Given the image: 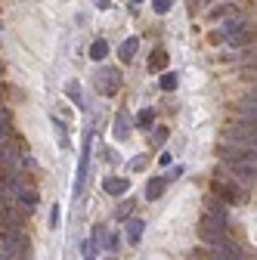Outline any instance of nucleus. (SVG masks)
<instances>
[{
	"mask_svg": "<svg viewBox=\"0 0 257 260\" xmlns=\"http://www.w3.org/2000/svg\"><path fill=\"white\" fill-rule=\"evenodd\" d=\"M0 165H4L7 177H22V168H25L22 149L16 143H0Z\"/></svg>",
	"mask_w": 257,
	"mask_h": 260,
	"instance_id": "nucleus-1",
	"label": "nucleus"
},
{
	"mask_svg": "<svg viewBox=\"0 0 257 260\" xmlns=\"http://www.w3.org/2000/svg\"><path fill=\"white\" fill-rule=\"evenodd\" d=\"M4 257H10V260H28V239L19 230H4Z\"/></svg>",
	"mask_w": 257,
	"mask_h": 260,
	"instance_id": "nucleus-2",
	"label": "nucleus"
},
{
	"mask_svg": "<svg viewBox=\"0 0 257 260\" xmlns=\"http://www.w3.org/2000/svg\"><path fill=\"white\" fill-rule=\"evenodd\" d=\"M202 223H208V226H217V230H227V223H230V208L223 205V202H208Z\"/></svg>",
	"mask_w": 257,
	"mask_h": 260,
	"instance_id": "nucleus-3",
	"label": "nucleus"
},
{
	"mask_svg": "<svg viewBox=\"0 0 257 260\" xmlns=\"http://www.w3.org/2000/svg\"><path fill=\"white\" fill-rule=\"evenodd\" d=\"M118 84H121V72L118 69H103L100 75H96V87H100L103 96H115Z\"/></svg>",
	"mask_w": 257,
	"mask_h": 260,
	"instance_id": "nucleus-4",
	"label": "nucleus"
},
{
	"mask_svg": "<svg viewBox=\"0 0 257 260\" xmlns=\"http://www.w3.org/2000/svg\"><path fill=\"white\" fill-rule=\"evenodd\" d=\"M165 189H168V180H165V177H155V180H149V186H146V199H149V202L162 199V195H165Z\"/></svg>",
	"mask_w": 257,
	"mask_h": 260,
	"instance_id": "nucleus-5",
	"label": "nucleus"
},
{
	"mask_svg": "<svg viewBox=\"0 0 257 260\" xmlns=\"http://www.w3.org/2000/svg\"><path fill=\"white\" fill-rule=\"evenodd\" d=\"M248 28V19L245 16H236V19H230V22H223V35L227 38H236L239 31H245Z\"/></svg>",
	"mask_w": 257,
	"mask_h": 260,
	"instance_id": "nucleus-6",
	"label": "nucleus"
},
{
	"mask_svg": "<svg viewBox=\"0 0 257 260\" xmlns=\"http://www.w3.org/2000/svg\"><path fill=\"white\" fill-rule=\"evenodd\" d=\"M137 47H140V41H137V38H127V41L121 44V50H118V56H121L124 62H131V59L137 56Z\"/></svg>",
	"mask_w": 257,
	"mask_h": 260,
	"instance_id": "nucleus-7",
	"label": "nucleus"
},
{
	"mask_svg": "<svg viewBox=\"0 0 257 260\" xmlns=\"http://www.w3.org/2000/svg\"><path fill=\"white\" fill-rule=\"evenodd\" d=\"M103 189H106L109 195H124V192H127V180H118V177H109V180L103 183Z\"/></svg>",
	"mask_w": 257,
	"mask_h": 260,
	"instance_id": "nucleus-8",
	"label": "nucleus"
},
{
	"mask_svg": "<svg viewBox=\"0 0 257 260\" xmlns=\"http://www.w3.org/2000/svg\"><path fill=\"white\" fill-rule=\"evenodd\" d=\"M149 69H152V72H165V69H168V53H165V50L152 53V56H149Z\"/></svg>",
	"mask_w": 257,
	"mask_h": 260,
	"instance_id": "nucleus-9",
	"label": "nucleus"
},
{
	"mask_svg": "<svg viewBox=\"0 0 257 260\" xmlns=\"http://www.w3.org/2000/svg\"><path fill=\"white\" fill-rule=\"evenodd\" d=\"M143 236V220H131L127 223V245H137Z\"/></svg>",
	"mask_w": 257,
	"mask_h": 260,
	"instance_id": "nucleus-10",
	"label": "nucleus"
},
{
	"mask_svg": "<svg viewBox=\"0 0 257 260\" xmlns=\"http://www.w3.org/2000/svg\"><path fill=\"white\" fill-rule=\"evenodd\" d=\"M109 56V44L106 41H93V47H90V59L93 62H100V59H106Z\"/></svg>",
	"mask_w": 257,
	"mask_h": 260,
	"instance_id": "nucleus-11",
	"label": "nucleus"
},
{
	"mask_svg": "<svg viewBox=\"0 0 257 260\" xmlns=\"http://www.w3.org/2000/svg\"><path fill=\"white\" fill-rule=\"evenodd\" d=\"M10 140V118H7V112L0 109V143H7Z\"/></svg>",
	"mask_w": 257,
	"mask_h": 260,
	"instance_id": "nucleus-12",
	"label": "nucleus"
},
{
	"mask_svg": "<svg viewBox=\"0 0 257 260\" xmlns=\"http://www.w3.org/2000/svg\"><path fill=\"white\" fill-rule=\"evenodd\" d=\"M66 93L72 96V103H78V106H84V100H81V87H78L75 81H69V87H66Z\"/></svg>",
	"mask_w": 257,
	"mask_h": 260,
	"instance_id": "nucleus-13",
	"label": "nucleus"
},
{
	"mask_svg": "<svg viewBox=\"0 0 257 260\" xmlns=\"http://www.w3.org/2000/svg\"><path fill=\"white\" fill-rule=\"evenodd\" d=\"M103 242H109V236H106L103 226H96V230H93V242H90V248H93V245H100V248H103Z\"/></svg>",
	"mask_w": 257,
	"mask_h": 260,
	"instance_id": "nucleus-14",
	"label": "nucleus"
},
{
	"mask_svg": "<svg viewBox=\"0 0 257 260\" xmlns=\"http://www.w3.org/2000/svg\"><path fill=\"white\" fill-rule=\"evenodd\" d=\"M177 87V75L174 72H165L162 75V90H174Z\"/></svg>",
	"mask_w": 257,
	"mask_h": 260,
	"instance_id": "nucleus-15",
	"label": "nucleus"
},
{
	"mask_svg": "<svg viewBox=\"0 0 257 260\" xmlns=\"http://www.w3.org/2000/svg\"><path fill=\"white\" fill-rule=\"evenodd\" d=\"M19 199H22V202H25L28 208H35V205H38V192H31V189H25V192L19 195Z\"/></svg>",
	"mask_w": 257,
	"mask_h": 260,
	"instance_id": "nucleus-16",
	"label": "nucleus"
},
{
	"mask_svg": "<svg viewBox=\"0 0 257 260\" xmlns=\"http://www.w3.org/2000/svg\"><path fill=\"white\" fill-rule=\"evenodd\" d=\"M124 121H127V115H118V124H115V137L118 140H124V134H127V124Z\"/></svg>",
	"mask_w": 257,
	"mask_h": 260,
	"instance_id": "nucleus-17",
	"label": "nucleus"
},
{
	"mask_svg": "<svg viewBox=\"0 0 257 260\" xmlns=\"http://www.w3.org/2000/svg\"><path fill=\"white\" fill-rule=\"evenodd\" d=\"M171 4H174V0H152L155 13H168V10H171Z\"/></svg>",
	"mask_w": 257,
	"mask_h": 260,
	"instance_id": "nucleus-18",
	"label": "nucleus"
},
{
	"mask_svg": "<svg viewBox=\"0 0 257 260\" xmlns=\"http://www.w3.org/2000/svg\"><path fill=\"white\" fill-rule=\"evenodd\" d=\"M152 121H155V115H152V109H143V112H140V124H146V127H149Z\"/></svg>",
	"mask_w": 257,
	"mask_h": 260,
	"instance_id": "nucleus-19",
	"label": "nucleus"
},
{
	"mask_svg": "<svg viewBox=\"0 0 257 260\" xmlns=\"http://www.w3.org/2000/svg\"><path fill=\"white\" fill-rule=\"evenodd\" d=\"M50 226H59V208L53 205V211H50Z\"/></svg>",
	"mask_w": 257,
	"mask_h": 260,
	"instance_id": "nucleus-20",
	"label": "nucleus"
},
{
	"mask_svg": "<svg viewBox=\"0 0 257 260\" xmlns=\"http://www.w3.org/2000/svg\"><path fill=\"white\" fill-rule=\"evenodd\" d=\"M96 7H100V10H109V7H112V0H96Z\"/></svg>",
	"mask_w": 257,
	"mask_h": 260,
	"instance_id": "nucleus-21",
	"label": "nucleus"
},
{
	"mask_svg": "<svg viewBox=\"0 0 257 260\" xmlns=\"http://www.w3.org/2000/svg\"><path fill=\"white\" fill-rule=\"evenodd\" d=\"M87 260H93V257H87Z\"/></svg>",
	"mask_w": 257,
	"mask_h": 260,
	"instance_id": "nucleus-22",
	"label": "nucleus"
}]
</instances>
